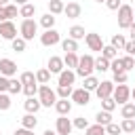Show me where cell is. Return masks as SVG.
<instances>
[{
  "label": "cell",
  "mask_w": 135,
  "mask_h": 135,
  "mask_svg": "<svg viewBox=\"0 0 135 135\" xmlns=\"http://www.w3.org/2000/svg\"><path fill=\"white\" fill-rule=\"evenodd\" d=\"M55 110H57L59 116H68V114L72 112V101H68V99H57Z\"/></svg>",
  "instance_id": "16"
},
{
  "label": "cell",
  "mask_w": 135,
  "mask_h": 135,
  "mask_svg": "<svg viewBox=\"0 0 135 135\" xmlns=\"http://www.w3.org/2000/svg\"><path fill=\"white\" fill-rule=\"evenodd\" d=\"M13 135H34V131H30V129H23V127H21V129H17Z\"/></svg>",
  "instance_id": "50"
},
{
  "label": "cell",
  "mask_w": 135,
  "mask_h": 135,
  "mask_svg": "<svg viewBox=\"0 0 135 135\" xmlns=\"http://www.w3.org/2000/svg\"><path fill=\"white\" fill-rule=\"evenodd\" d=\"M19 82H21V84H34V82H36V74H34V72H23V74L19 76Z\"/></svg>",
  "instance_id": "37"
},
{
  "label": "cell",
  "mask_w": 135,
  "mask_h": 135,
  "mask_svg": "<svg viewBox=\"0 0 135 135\" xmlns=\"http://www.w3.org/2000/svg\"><path fill=\"white\" fill-rule=\"evenodd\" d=\"M72 120L68 118V116H59L57 118V122H55V133L57 135H70L72 133Z\"/></svg>",
  "instance_id": "9"
},
{
  "label": "cell",
  "mask_w": 135,
  "mask_h": 135,
  "mask_svg": "<svg viewBox=\"0 0 135 135\" xmlns=\"http://www.w3.org/2000/svg\"><path fill=\"white\" fill-rule=\"evenodd\" d=\"M122 131H120V124H116V122H110L108 127H105V135H120Z\"/></svg>",
  "instance_id": "44"
},
{
  "label": "cell",
  "mask_w": 135,
  "mask_h": 135,
  "mask_svg": "<svg viewBox=\"0 0 135 135\" xmlns=\"http://www.w3.org/2000/svg\"><path fill=\"white\" fill-rule=\"evenodd\" d=\"M105 6L110 11H118L120 8V0H105Z\"/></svg>",
  "instance_id": "48"
},
{
  "label": "cell",
  "mask_w": 135,
  "mask_h": 135,
  "mask_svg": "<svg viewBox=\"0 0 135 135\" xmlns=\"http://www.w3.org/2000/svg\"><path fill=\"white\" fill-rule=\"evenodd\" d=\"M23 108H25V112H27V114H36L42 105H40L38 97H27V99H25V103H23Z\"/></svg>",
  "instance_id": "17"
},
{
  "label": "cell",
  "mask_w": 135,
  "mask_h": 135,
  "mask_svg": "<svg viewBox=\"0 0 135 135\" xmlns=\"http://www.w3.org/2000/svg\"><path fill=\"white\" fill-rule=\"evenodd\" d=\"M72 101L78 103V105H86V103L91 101V93L84 91V89H74V93H72Z\"/></svg>",
  "instance_id": "13"
},
{
  "label": "cell",
  "mask_w": 135,
  "mask_h": 135,
  "mask_svg": "<svg viewBox=\"0 0 135 135\" xmlns=\"http://www.w3.org/2000/svg\"><path fill=\"white\" fill-rule=\"evenodd\" d=\"M72 127H74V129H80V131H84V129L89 127V122H86V118H84V116H78V118H74Z\"/></svg>",
  "instance_id": "43"
},
{
  "label": "cell",
  "mask_w": 135,
  "mask_h": 135,
  "mask_svg": "<svg viewBox=\"0 0 135 135\" xmlns=\"http://www.w3.org/2000/svg\"><path fill=\"white\" fill-rule=\"evenodd\" d=\"M110 70H112L114 74H118V72H124V68H122V59H120V57L112 59V61H110Z\"/></svg>",
  "instance_id": "40"
},
{
  "label": "cell",
  "mask_w": 135,
  "mask_h": 135,
  "mask_svg": "<svg viewBox=\"0 0 135 135\" xmlns=\"http://www.w3.org/2000/svg\"><path fill=\"white\" fill-rule=\"evenodd\" d=\"M49 80H51V72H49L46 68H42V70L36 72V82H40V84H49Z\"/></svg>",
  "instance_id": "31"
},
{
  "label": "cell",
  "mask_w": 135,
  "mask_h": 135,
  "mask_svg": "<svg viewBox=\"0 0 135 135\" xmlns=\"http://www.w3.org/2000/svg\"><path fill=\"white\" fill-rule=\"evenodd\" d=\"M97 84H99V80H97V78L91 74V76H86V78H84V84H82V89L91 93V91H95V89H97Z\"/></svg>",
  "instance_id": "32"
},
{
  "label": "cell",
  "mask_w": 135,
  "mask_h": 135,
  "mask_svg": "<svg viewBox=\"0 0 135 135\" xmlns=\"http://www.w3.org/2000/svg\"><path fill=\"white\" fill-rule=\"evenodd\" d=\"M8 108H11V97L6 93H0V112H4Z\"/></svg>",
  "instance_id": "45"
},
{
  "label": "cell",
  "mask_w": 135,
  "mask_h": 135,
  "mask_svg": "<svg viewBox=\"0 0 135 135\" xmlns=\"http://www.w3.org/2000/svg\"><path fill=\"white\" fill-rule=\"evenodd\" d=\"M0 135H2V133H0Z\"/></svg>",
  "instance_id": "59"
},
{
  "label": "cell",
  "mask_w": 135,
  "mask_h": 135,
  "mask_svg": "<svg viewBox=\"0 0 135 135\" xmlns=\"http://www.w3.org/2000/svg\"><path fill=\"white\" fill-rule=\"evenodd\" d=\"M133 19H135V8H133Z\"/></svg>",
  "instance_id": "58"
},
{
  "label": "cell",
  "mask_w": 135,
  "mask_h": 135,
  "mask_svg": "<svg viewBox=\"0 0 135 135\" xmlns=\"http://www.w3.org/2000/svg\"><path fill=\"white\" fill-rule=\"evenodd\" d=\"M0 21H4V17H2V6H0Z\"/></svg>",
  "instance_id": "55"
},
{
  "label": "cell",
  "mask_w": 135,
  "mask_h": 135,
  "mask_svg": "<svg viewBox=\"0 0 135 135\" xmlns=\"http://www.w3.org/2000/svg\"><path fill=\"white\" fill-rule=\"evenodd\" d=\"M63 13L68 15V19H78L80 13H82V8H80L78 2H68V4L63 6Z\"/></svg>",
  "instance_id": "14"
},
{
  "label": "cell",
  "mask_w": 135,
  "mask_h": 135,
  "mask_svg": "<svg viewBox=\"0 0 135 135\" xmlns=\"http://www.w3.org/2000/svg\"><path fill=\"white\" fill-rule=\"evenodd\" d=\"M95 2H99V4H101V2H105V0H95Z\"/></svg>",
  "instance_id": "57"
},
{
  "label": "cell",
  "mask_w": 135,
  "mask_h": 135,
  "mask_svg": "<svg viewBox=\"0 0 135 135\" xmlns=\"http://www.w3.org/2000/svg\"><path fill=\"white\" fill-rule=\"evenodd\" d=\"M74 80H76V72H74V70H68V68H65V70L59 74V84H61V86H72Z\"/></svg>",
  "instance_id": "15"
},
{
  "label": "cell",
  "mask_w": 135,
  "mask_h": 135,
  "mask_svg": "<svg viewBox=\"0 0 135 135\" xmlns=\"http://www.w3.org/2000/svg\"><path fill=\"white\" fill-rule=\"evenodd\" d=\"M114 86H116V84H114L112 80H103V82H99V84H97L95 93H97V97H99V99H105V97H112Z\"/></svg>",
  "instance_id": "10"
},
{
  "label": "cell",
  "mask_w": 135,
  "mask_h": 135,
  "mask_svg": "<svg viewBox=\"0 0 135 135\" xmlns=\"http://www.w3.org/2000/svg\"><path fill=\"white\" fill-rule=\"evenodd\" d=\"M8 4V0H0V6H6Z\"/></svg>",
  "instance_id": "54"
},
{
  "label": "cell",
  "mask_w": 135,
  "mask_h": 135,
  "mask_svg": "<svg viewBox=\"0 0 135 135\" xmlns=\"http://www.w3.org/2000/svg\"><path fill=\"white\" fill-rule=\"evenodd\" d=\"M84 135H105V127H101V124L86 127V129H84Z\"/></svg>",
  "instance_id": "35"
},
{
  "label": "cell",
  "mask_w": 135,
  "mask_h": 135,
  "mask_svg": "<svg viewBox=\"0 0 135 135\" xmlns=\"http://www.w3.org/2000/svg\"><path fill=\"white\" fill-rule=\"evenodd\" d=\"M23 93H25L27 97H36V95H38V82H34V84H23Z\"/></svg>",
  "instance_id": "41"
},
{
  "label": "cell",
  "mask_w": 135,
  "mask_h": 135,
  "mask_svg": "<svg viewBox=\"0 0 135 135\" xmlns=\"http://www.w3.org/2000/svg\"><path fill=\"white\" fill-rule=\"evenodd\" d=\"M63 2L61 0H49V13L51 15H59V13H63Z\"/></svg>",
  "instance_id": "27"
},
{
  "label": "cell",
  "mask_w": 135,
  "mask_h": 135,
  "mask_svg": "<svg viewBox=\"0 0 135 135\" xmlns=\"http://www.w3.org/2000/svg\"><path fill=\"white\" fill-rule=\"evenodd\" d=\"M129 36H131V40H135V21L129 25Z\"/></svg>",
  "instance_id": "51"
},
{
  "label": "cell",
  "mask_w": 135,
  "mask_h": 135,
  "mask_svg": "<svg viewBox=\"0 0 135 135\" xmlns=\"http://www.w3.org/2000/svg\"><path fill=\"white\" fill-rule=\"evenodd\" d=\"M95 70H97V72H108V70H110V61L103 59V57H97V59H95Z\"/></svg>",
  "instance_id": "36"
},
{
  "label": "cell",
  "mask_w": 135,
  "mask_h": 135,
  "mask_svg": "<svg viewBox=\"0 0 135 135\" xmlns=\"http://www.w3.org/2000/svg\"><path fill=\"white\" fill-rule=\"evenodd\" d=\"M36 30H38V23L34 19H23L21 25H19V32H21V38L27 42V40H34L36 36Z\"/></svg>",
  "instance_id": "4"
},
{
  "label": "cell",
  "mask_w": 135,
  "mask_h": 135,
  "mask_svg": "<svg viewBox=\"0 0 135 135\" xmlns=\"http://www.w3.org/2000/svg\"><path fill=\"white\" fill-rule=\"evenodd\" d=\"M55 93H57V97H59V99H68V97H72L74 89H72V86H61V84H59Z\"/></svg>",
  "instance_id": "34"
},
{
  "label": "cell",
  "mask_w": 135,
  "mask_h": 135,
  "mask_svg": "<svg viewBox=\"0 0 135 135\" xmlns=\"http://www.w3.org/2000/svg\"><path fill=\"white\" fill-rule=\"evenodd\" d=\"M120 116L122 118H135V103H124L120 108Z\"/></svg>",
  "instance_id": "33"
},
{
  "label": "cell",
  "mask_w": 135,
  "mask_h": 135,
  "mask_svg": "<svg viewBox=\"0 0 135 135\" xmlns=\"http://www.w3.org/2000/svg\"><path fill=\"white\" fill-rule=\"evenodd\" d=\"M95 122L101 124V127H108V124L112 122V112H103V110H99V112L95 114Z\"/></svg>",
  "instance_id": "18"
},
{
  "label": "cell",
  "mask_w": 135,
  "mask_h": 135,
  "mask_svg": "<svg viewBox=\"0 0 135 135\" xmlns=\"http://www.w3.org/2000/svg\"><path fill=\"white\" fill-rule=\"evenodd\" d=\"M63 65H65L68 70H76V68H78V55H76V53H65Z\"/></svg>",
  "instance_id": "19"
},
{
  "label": "cell",
  "mask_w": 135,
  "mask_h": 135,
  "mask_svg": "<svg viewBox=\"0 0 135 135\" xmlns=\"http://www.w3.org/2000/svg\"><path fill=\"white\" fill-rule=\"evenodd\" d=\"M55 19H57L55 15L46 13V15H42V17H40V25H42L44 30H53V27H55Z\"/></svg>",
  "instance_id": "24"
},
{
  "label": "cell",
  "mask_w": 135,
  "mask_h": 135,
  "mask_svg": "<svg viewBox=\"0 0 135 135\" xmlns=\"http://www.w3.org/2000/svg\"><path fill=\"white\" fill-rule=\"evenodd\" d=\"M84 36H86V32H84V27H82V25H72V27H70V38H72V40H76V42H78V40H80V38H84Z\"/></svg>",
  "instance_id": "25"
},
{
  "label": "cell",
  "mask_w": 135,
  "mask_h": 135,
  "mask_svg": "<svg viewBox=\"0 0 135 135\" xmlns=\"http://www.w3.org/2000/svg\"><path fill=\"white\" fill-rule=\"evenodd\" d=\"M116 51H120V49H124V44H127V38L122 36V34H114L112 36V42H110Z\"/></svg>",
  "instance_id": "30"
},
{
  "label": "cell",
  "mask_w": 135,
  "mask_h": 135,
  "mask_svg": "<svg viewBox=\"0 0 135 135\" xmlns=\"http://www.w3.org/2000/svg\"><path fill=\"white\" fill-rule=\"evenodd\" d=\"M42 135H57V133H55V131H51V129H46V131H44Z\"/></svg>",
  "instance_id": "53"
},
{
  "label": "cell",
  "mask_w": 135,
  "mask_h": 135,
  "mask_svg": "<svg viewBox=\"0 0 135 135\" xmlns=\"http://www.w3.org/2000/svg\"><path fill=\"white\" fill-rule=\"evenodd\" d=\"M34 13H36V6L34 4H23V6H19V17H23V19H32L34 17Z\"/></svg>",
  "instance_id": "20"
},
{
  "label": "cell",
  "mask_w": 135,
  "mask_h": 135,
  "mask_svg": "<svg viewBox=\"0 0 135 135\" xmlns=\"http://www.w3.org/2000/svg\"><path fill=\"white\" fill-rule=\"evenodd\" d=\"M129 97H131V89H129L127 84H118V86H114L112 99L116 101V105H118V103H120V105L129 103Z\"/></svg>",
  "instance_id": "5"
},
{
  "label": "cell",
  "mask_w": 135,
  "mask_h": 135,
  "mask_svg": "<svg viewBox=\"0 0 135 135\" xmlns=\"http://www.w3.org/2000/svg\"><path fill=\"white\" fill-rule=\"evenodd\" d=\"M116 108V101L112 99V97H105V99H101V110L103 112H112Z\"/></svg>",
  "instance_id": "42"
},
{
  "label": "cell",
  "mask_w": 135,
  "mask_h": 135,
  "mask_svg": "<svg viewBox=\"0 0 135 135\" xmlns=\"http://www.w3.org/2000/svg\"><path fill=\"white\" fill-rule=\"evenodd\" d=\"M21 91H23V84L19 82V78H8V89H6V93L17 95V93H21Z\"/></svg>",
  "instance_id": "22"
},
{
  "label": "cell",
  "mask_w": 135,
  "mask_h": 135,
  "mask_svg": "<svg viewBox=\"0 0 135 135\" xmlns=\"http://www.w3.org/2000/svg\"><path fill=\"white\" fill-rule=\"evenodd\" d=\"M38 101H40V105L51 108V105L57 103V93H55L49 84H40V86H38Z\"/></svg>",
  "instance_id": "1"
},
{
  "label": "cell",
  "mask_w": 135,
  "mask_h": 135,
  "mask_svg": "<svg viewBox=\"0 0 135 135\" xmlns=\"http://www.w3.org/2000/svg\"><path fill=\"white\" fill-rule=\"evenodd\" d=\"M61 49H63L65 53H76V51H78V42L72 40V38H65V40H61Z\"/></svg>",
  "instance_id": "28"
},
{
  "label": "cell",
  "mask_w": 135,
  "mask_h": 135,
  "mask_svg": "<svg viewBox=\"0 0 135 135\" xmlns=\"http://www.w3.org/2000/svg\"><path fill=\"white\" fill-rule=\"evenodd\" d=\"M120 131L122 133H135V118H122Z\"/></svg>",
  "instance_id": "29"
},
{
  "label": "cell",
  "mask_w": 135,
  "mask_h": 135,
  "mask_svg": "<svg viewBox=\"0 0 135 135\" xmlns=\"http://www.w3.org/2000/svg\"><path fill=\"white\" fill-rule=\"evenodd\" d=\"M133 21H135V19H133V6L120 4V8H118V27L129 30V25H131Z\"/></svg>",
  "instance_id": "3"
},
{
  "label": "cell",
  "mask_w": 135,
  "mask_h": 135,
  "mask_svg": "<svg viewBox=\"0 0 135 135\" xmlns=\"http://www.w3.org/2000/svg\"><path fill=\"white\" fill-rule=\"evenodd\" d=\"M6 89H8V78L0 74V93H6Z\"/></svg>",
  "instance_id": "49"
},
{
  "label": "cell",
  "mask_w": 135,
  "mask_h": 135,
  "mask_svg": "<svg viewBox=\"0 0 135 135\" xmlns=\"http://www.w3.org/2000/svg\"><path fill=\"white\" fill-rule=\"evenodd\" d=\"M36 124H38V118H34V114H25V116L21 118V127H23V129L34 131V129H36Z\"/></svg>",
  "instance_id": "23"
},
{
  "label": "cell",
  "mask_w": 135,
  "mask_h": 135,
  "mask_svg": "<svg viewBox=\"0 0 135 135\" xmlns=\"http://www.w3.org/2000/svg\"><path fill=\"white\" fill-rule=\"evenodd\" d=\"M0 36L4 40H15L17 38V25L13 21H0Z\"/></svg>",
  "instance_id": "7"
},
{
  "label": "cell",
  "mask_w": 135,
  "mask_h": 135,
  "mask_svg": "<svg viewBox=\"0 0 135 135\" xmlns=\"http://www.w3.org/2000/svg\"><path fill=\"white\" fill-rule=\"evenodd\" d=\"M57 42H61V34L53 27V30H44V34H40V44L42 46H55Z\"/></svg>",
  "instance_id": "6"
},
{
  "label": "cell",
  "mask_w": 135,
  "mask_h": 135,
  "mask_svg": "<svg viewBox=\"0 0 135 135\" xmlns=\"http://www.w3.org/2000/svg\"><path fill=\"white\" fill-rule=\"evenodd\" d=\"M11 46H13V51L23 53V51H25V40H23V38H15V40H11Z\"/></svg>",
  "instance_id": "38"
},
{
  "label": "cell",
  "mask_w": 135,
  "mask_h": 135,
  "mask_svg": "<svg viewBox=\"0 0 135 135\" xmlns=\"http://www.w3.org/2000/svg\"><path fill=\"white\" fill-rule=\"evenodd\" d=\"M124 51H127V55H135V40H127V44H124Z\"/></svg>",
  "instance_id": "47"
},
{
  "label": "cell",
  "mask_w": 135,
  "mask_h": 135,
  "mask_svg": "<svg viewBox=\"0 0 135 135\" xmlns=\"http://www.w3.org/2000/svg\"><path fill=\"white\" fill-rule=\"evenodd\" d=\"M93 70H95V59H93L91 55L78 57V68L74 70V72H76V76L86 78V76H91V74H93Z\"/></svg>",
  "instance_id": "2"
},
{
  "label": "cell",
  "mask_w": 135,
  "mask_h": 135,
  "mask_svg": "<svg viewBox=\"0 0 135 135\" xmlns=\"http://www.w3.org/2000/svg\"><path fill=\"white\" fill-rule=\"evenodd\" d=\"M101 57H103V59H108V61H112V59H116V57H118V51H116L112 44H108V46L103 44V49H101Z\"/></svg>",
  "instance_id": "26"
},
{
  "label": "cell",
  "mask_w": 135,
  "mask_h": 135,
  "mask_svg": "<svg viewBox=\"0 0 135 135\" xmlns=\"http://www.w3.org/2000/svg\"><path fill=\"white\" fill-rule=\"evenodd\" d=\"M46 70L51 72V74H61L63 70H65V65H63V57H57V55H53L51 59H49V63H46Z\"/></svg>",
  "instance_id": "12"
},
{
  "label": "cell",
  "mask_w": 135,
  "mask_h": 135,
  "mask_svg": "<svg viewBox=\"0 0 135 135\" xmlns=\"http://www.w3.org/2000/svg\"><path fill=\"white\" fill-rule=\"evenodd\" d=\"M131 97H133V99H135V89H133V91H131Z\"/></svg>",
  "instance_id": "56"
},
{
  "label": "cell",
  "mask_w": 135,
  "mask_h": 135,
  "mask_svg": "<svg viewBox=\"0 0 135 135\" xmlns=\"http://www.w3.org/2000/svg\"><path fill=\"white\" fill-rule=\"evenodd\" d=\"M17 4H6V6H2V17H4V21H11L13 17H17Z\"/></svg>",
  "instance_id": "21"
},
{
  "label": "cell",
  "mask_w": 135,
  "mask_h": 135,
  "mask_svg": "<svg viewBox=\"0 0 135 135\" xmlns=\"http://www.w3.org/2000/svg\"><path fill=\"white\" fill-rule=\"evenodd\" d=\"M15 4H19V6H23V4H27V0H13Z\"/></svg>",
  "instance_id": "52"
},
{
  "label": "cell",
  "mask_w": 135,
  "mask_h": 135,
  "mask_svg": "<svg viewBox=\"0 0 135 135\" xmlns=\"http://www.w3.org/2000/svg\"><path fill=\"white\" fill-rule=\"evenodd\" d=\"M84 42H86V46H89L91 51H99V53H101V49H103V40H101V36L95 34V32L86 34V36H84Z\"/></svg>",
  "instance_id": "11"
},
{
  "label": "cell",
  "mask_w": 135,
  "mask_h": 135,
  "mask_svg": "<svg viewBox=\"0 0 135 135\" xmlns=\"http://www.w3.org/2000/svg\"><path fill=\"white\" fill-rule=\"evenodd\" d=\"M0 74L6 76V78H13L17 74V63L13 59H8V57H2L0 59Z\"/></svg>",
  "instance_id": "8"
},
{
  "label": "cell",
  "mask_w": 135,
  "mask_h": 135,
  "mask_svg": "<svg viewBox=\"0 0 135 135\" xmlns=\"http://www.w3.org/2000/svg\"><path fill=\"white\" fill-rule=\"evenodd\" d=\"M122 59V68H124V72H131L133 68H135V59L131 57V55H124V57H120Z\"/></svg>",
  "instance_id": "39"
},
{
  "label": "cell",
  "mask_w": 135,
  "mask_h": 135,
  "mask_svg": "<svg viewBox=\"0 0 135 135\" xmlns=\"http://www.w3.org/2000/svg\"><path fill=\"white\" fill-rule=\"evenodd\" d=\"M112 82H116V84H124L127 82V72H118V74H114V80Z\"/></svg>",
  "instance_id": "46"
}]
</instances>
